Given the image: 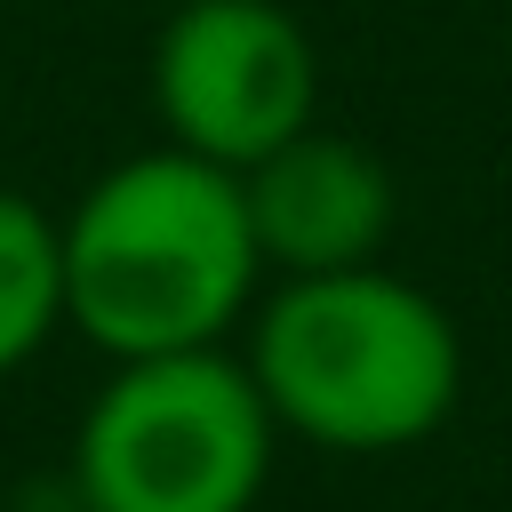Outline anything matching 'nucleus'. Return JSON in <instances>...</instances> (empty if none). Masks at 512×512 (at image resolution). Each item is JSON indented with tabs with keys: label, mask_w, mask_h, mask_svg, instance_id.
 I'll use <instances>...</instances> for the list:
<instances>
[{
	"label": "nucleus",
	"mask_w": 512,
	"mask_h": 512,
	"mask_svg": "<svg viewBox=\"0 0 512 512\" xmlns=\"http://www.w3.org/2000/svg\"><path fill=\"white\" fill-rule=\"evenodd\" d=\"M160 144L256 168L320 112V48L280 0H176L152 40Z\"/></svg>",
	"instance_id": "nucleus-4"
},
{
	"label": "nucleus",
	"mask_w": 512,
	"mask_h": 512,
	"mask_svg": "<svg viewBox=\"0 0 512 512\" xmlns=\"http://www.w3.org/2000/svg\"><path fill=\"white\" fill-rule=\"evenodd\" d=\"M56 328H64V240H56V216L32 192L0 184V376L40 360Z\"/></svg>",
	"instance_id": "nucleus-6"
},
{
	"label": "nucleus",
	"mask_w": 512,
	"mask_h": 512,
	"mask_svg": "<svg viewBox=\"0 0 512 512\" xmlns=\"http://www.w3.org/2000/svg\"><path fill=\"white\" fill-rule=\"evenodd\" d=\"M0 8H16V0H0Z\"/></svg>",
	"instance_id": "nucleus-7"
},
{
	"label": "nucleus",
	"mask_w": 512,
	"mask_h": 512,
	"mask_svg": "<svg viewBox=\"0 0 512 512\" xmlns=\"http://www.w3.org/2000/svg\"><path fill=\"white\" fill-rule=\"evenodd\" d=\"M64 328L104 360L208 352L256 312V224L232 168L152 144L112 160L64 216Z\"/></svg>",
	"instance_id": "nucleus-1"
},
{
	"label": "nucleus",
	"mask_w": 512,
	"mask_h": 512,
	"mask_svg": "<svg viewBox=\"0 0 512 512\" xmlns=\"http://www.w3.org/2000/svg\"><path fill=\"white\" fill-rule=\"evenodd\" d=\"M168 8H176V0H168Z\"/></svg>",
	"instance_id": "nucleus-8"
},
{
	"label": "nucleus",
	"mask_w": 512,
	"mask_h": 512,
	"mask_svg": "<svg viewBox=\"0 0 512 512\" xmlns=\"http://www.w3.org/2000/svg\"><path fill=\"white\" fill-rule=\"evenodd\" d=\"M240 360L272 424L328 456H400L432 440L464 392L448 304L384 264L280 280L256 296Z\"/></svg>",
	"instance_id": "nucleus-2"
},
{
	"label": "nucleus",
	"mask_w": 512,
	"mask_h": 512,
	"mask_svg": "<svg viewBox=\"0 0 512 512\" xmlns=\"http://www.w3.org/2000/svg\"><path fill=\"white\" fill-rule=\"evenodd\" d=\"M240 192H248L256 256L280 280L376 264L392 240V216H400L392 168L320 120L304 136H288L280 152H264L256 168H240Z\"/></svg>",
	"instance_id": "nucleus-5"
},
{
	"label": "nucleus",
	"mask_w": 512,
	"mask_h": 512,
	"mask_svg": "<svg viewBox=\"0 0 512 512\" xmlns=\"http://www.w3.org/2000/svg\"><path fill=\"white\" fill-rule=\"evenodd\" d=\"M280 424L240 352L112 360L72 432L80 512H256Z\"/></svg>",
	"instance_id": "nucleus-3"
}]
</instances>
